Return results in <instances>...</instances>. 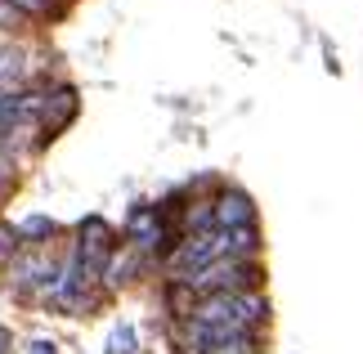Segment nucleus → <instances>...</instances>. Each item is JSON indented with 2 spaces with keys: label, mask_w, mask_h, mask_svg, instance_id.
<instances>
[{
  "label": "nucleus",
  "mask_w": 363,
  "mask_h": 354,
  "mask_svg": "<svg viewBox=\"0 0 363 354\" xmlns=\"http://www.w3.org/2000/svg\"><path fill=\"white\" fill-rule=\"evenodd\" d=\"M264 296L256 292H229V296H206L193 309V323H211V328H229V332H247L251 323L264 319Z\"/></svg>",
  "instance_id": "nucleus-1"
},
{
  "label": "nucleus",
  "mask_w": 363,
  "mask_h": 354,
  "mask_svg": "<svg viewBox=\"0 0 363 354\" xmlns=\"http://www.w3.org/2000/svg\"><path fill=\"white\" fill-rule=\"evenodd\" d=\"M256 278H260L256 265H247V260H216L211 269L184 278V287L198 292V296H229V292H247Z\"/></svg>",
  "instance_id": "nucleus-2"
},
{
  "label": "nucleus",
  "mask_w": 363,
  "mask_h": 354,
  "mask_svg": "<svg viewBox=\"0 0 363 354\" xmlns=\"http://www.w3.org/2000/svg\"><path fill=\"white\" fill-rule=\"evenodd\" d=\"M216 260H225V243H220V229H216V233H193L189 243L175 251L171 269L179 274V282H184V278H193V274H202V269H211Z\"/></svg>",
  "instance_id": "nucleus-3"
},
{
  "label": "nucleus",
  "mask_w": 363,
  "mask_h": 354,
  "mask_svg": "<svg viewBox=\"0 0 363 354\" xmlns=\"http://www.w3.org/2000/svg\"><path fill=\"white\" fill-rule=\"evenodd\" d=\"M251 216H256V211H251V202L242 193H225L216 202V224L220 229H251Z\"/></svg>",
  "instance_id": "nucleus-4"
},
{
  "label": "nucleus",
  "mask_w": 363,
  "mask_h": 354,
  "mask_svg": "<svg viewBox=\"0 0 363 354\" xmlns=\"http://www.w3.org/2000/svg\"><path fill=\"white\" fill-rule=\"evenodd\" d=\"M18 77H23V54L0 50V90H5L9 81H18Z\"/></svg>",
  "instance_id": "nucleus-5"
},
{
  "label": "nucleus",
  "mask_w": 363,
  "mask_h": 354,
  "mask_svg": "<svg viewBox=\"0 0 363 354\" xmlns=\"http://www.w3.org/2000/svg\"><path fill=\"white\" fill-rule=\"evenodd\" d=\"M113 354H135V328H117L113 332Z\"/></svg>",
  "instance_id": "nucleus-6"
},
{
  "label": "nucleus",
  "mask_w": 363,
  "mask_h": 354,
  "mask_svg": "<svg viewBox=\"0 0 363 354\" xmlns=\"http://www.w3.org/2000/svg\"><path fill=\"white\" fill-rule=\"evenodd\" d=\"M18 233H27V238H40V233H54V220H45V216H32V220H23V229Z\"/></svg>",
  "instance_id": "nucleus-7"
},
{
  "label": "nucleus",
  "mask_w": 363,
  "mask_h": 354,
  "mask_svg": "<svg viewBox=\"0 0 363 354\" xmlns=\"http://www.w3.org/2000/svg\"><path fill=\"white\" fill-rule=\"evenodd\" d=\"M13 247H18V233H13V229H5V224H0V265H5V260L13 256Z\"/></svg>",
  "instance_id": "nucleus-8"
},
{
  "label": "nucleus",
  "mask_w": 363,
  "mask_h": 354,
  "mask_svg": "<svg viewBox=\"0 0 363 354\" xmlns=\"http://www.w3.org/2000/svg\"><path fill=\"white\" fill-rule=\"evenodd\" d=\"M9 5H13V9H23V13H45L54 0H9Z\"/></svg>",
  "instance_id": "nucleus-9"
},
{
  "label": "nucleus",
  "mask_w": 363,
  "mask_h": 354,
  "mask_svg": "<svg viewBox=\"0 0 363 354\" xmlns=\"http://www.w3.org/2000/svg\"><path fill=\"white\" fill-rule=\"evenodd\" d=\"M13 13H18V9H13L9 0H0V27H13Z\"/></svg>",
  "instance_id": "nucleus-10"
},
{
  "label": "nucleus",
  "mask_w": 363,
  "mask_h": 354,
  "mask_svg": "<svg viewBox=\"0 0 363 354\" xmlns=\"http://www.w3.org/2000/svg\"><path fill=\"white\" fill-rule=\"evenodd\" d=\"M32 354H54V345L50 341H32Z\"/></svg>",
  "instance_id": "nucleus-11"
},
{
  "label": "nucleus",
  "mask_w": 363,
  "mask_h": 354,
  "mask_svg": "<svg viewBox=\"0 0 363 354\" xmlns=\"http://www.w3.org/2000/svg\"><path fill=\"white\" fill-rule=\"evenodd\" d=\"M5 184H9V171H5V162H0V193H5Z\"/></svg>",
  "instance_id": "nucleus-12"
}]
</instances>
